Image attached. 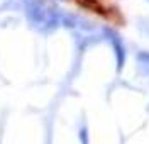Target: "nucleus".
Wrapping results in <instances>:
<instances>
[{"label":"nucleus","mask_w":149,"mask_h":144,"mask_svg":"<svg viewBox=\"0 0 149 144\" xmlns=\"http://www.w3.org/2000/svg\"><path fill=\"white\" fill-rule=\"evenodd\" d=\"M80 7H83L86 10H92L95 14H100V15H109V10L103 7L98 0H74Z\"/></svg>","instance_id":"f257e3e1"}]
</instances>
